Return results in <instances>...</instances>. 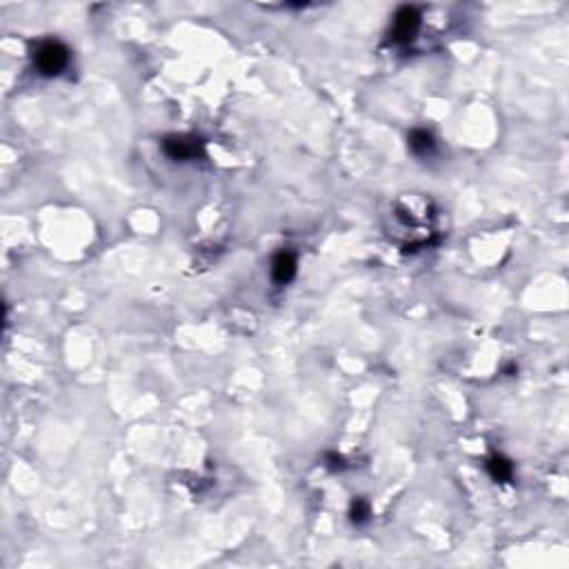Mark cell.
<instances>
[{"instance_id": "obj_8", "label": "cell", "mask_w": 569, "mask_h": 569, "mask_svg": "<svg viewBox=\"0 0 569 569\" xmlns=\"http://www.w3.org/2000/svg\"><path fill=\"white\" fill-rule=\"evenodd\" d=\"M325 460H329V462H327V467H329V469H343V467H345V465H343V458H341V456H336V454H327Z\"/></svg>"}, {"instance_id": "obj_4", "label": "cell", "mask_w": 569, "mask_h": 569, "mask_svg": "<svg viewBox=\"0 0 569 569\" xmlns=\"http://www.w3.org/2000/svg\"><path fill=\"white\" fill-rule=\"evenodd\" d=\"M296 276V256L292 252H278L272 260V278L278 284H287Z\"/></svg>"}, {"instance_id": "obj_3", "label": "cell", "mask_w": 569, "mask_h": 569, "mask_svg": "<svg viewBox=\"0 0 569 569\" xmlns=\"http://www.w3.org/2000/svg\"><path fill=\"white\" fill-rule=\"evenodd\" d=\"M203 142L196 138H185V136H167L163 140V151L171 160H191L201 154Z\"/></svg>"}, {"instance_id": "obj_7", "label": "cell", "mask_w": 569, "mask_h": 569, "mask_svg": "<svg viewBox=\"0 0 569 569\" xmlns=\"http://www.w3.org/2000/svg\"><path fill=\"white\" fill-rule=\"evenodd\" d=\"M349 519L356 525H363L369 519V503L365 501V498H356V501L351 503V507H349Z\"/></svg>"}, {"instance_id": "obj_2", "label": "cell", "mask_w": 569, "mask_h": 569, "mask_svg": "<svg viewBox=\"0 0 569 569\" xmlns=\"http://www.w3.org/2000/svg\"><path fill=\"white\" fill-rule=\"evenodd\" d=\"M420 27V14L414 7H400L394 16V27H391V41L394 43H409Z\"/></svg>"}, {"instance_id": "obj_5", "label": "cell", "mask_w": 569, "mask_h": 569, "mask_svg": "<svg viewBox=\"0 0 569 569\" xmlns=\"http://www.w3.org/2000/svg\"><path fill=\"white\" fill-rule=\"evenodd\" d=\"M409 149L416 156H430L436 149V140L427 129H414L409 134Z\"/></svg>"}, {"instance_id": "obj_1", "label": "cell", "mask_w": 569, "mask_h": 569, "mask_svg": "<svg viewBox=\"0 0 569 569\" xmlns=\"http://www.w3.org/2000/svg\"><path fill=\"white\" fill-rule=\"evenodd\" d=\"M33 63L43 76H58L69 65V49L58 41H45L36 47Z\"/></svg>"}, {"instance_id": "obj_6", "label": "cell", "mask_w": 569, "mask_h": 569, "mask_svg": "<svg viewBox=\"0 0 569 569\" xmlns=\"http://www.w3.org/2000/svg\"><path fill=\"white\" fill-rule=\"evenodd\" d=\"M487 472H489V476L496 480V483H505V480L511 478L514 467H511V462L505 456H491L489 462H487Z\"/></svg>"}]
</instances>
